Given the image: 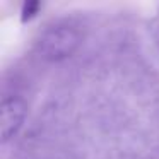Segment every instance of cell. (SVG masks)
<instances>
[{"instance_id":"277c9868","label":"cell","mask_w":159,"mask_h":159,"mask_svg":"<svg viewBox=\"0 0 159 159\" xmlns=\"http://www.w3.org/2000/svg\"><path fill=\"white\" fill-rule=\"evenodd\" d=\"M154 38H156V43L159 45V22L154 26Z\"/></svg>"},{"instance_id":"3957f363","label":"cell","mask_w":159,"mask_h":159,"mask_svg":"<svg viewBox=\"0 0 159 159\" xmlns=\"http://www.w3.org/2000/svg\"><path fill=\"white\" fill-rule=\"evenodd\" d=\"M39 7H41V4L39 2H36V0H31V2H26L24 5H22V11H21V19L22 21H29V19H33L36 14H38Z\"/></svg>"},{"instance_id":"7a4b0ae2","label":"cell","mask_w":159,"mask_h":159,"mask_svg":"<svg viewBox=\"0 0 159 159\" xmlns=\"http://www.w3.org/2000/svg\"><path fill=\"white\" fill-rule=\"evenodd\" d=\"M28 115V104L19 96H4L0 110V134L2 142H9L19 130Z\"/></svg>"},{"instance_id":"6da1fadb","label":"cell","mask_w":159,"mask_h":159,"mask_svg":"<svg viewBox=\"0 0 159 159\" xmlns=\"http://www.w3.org/2000/svg\"><path fill=\"white\" fill-rule=\"evenodd\" d=\"M82 43V31L69 21H60L46 26L36 39V50L48 62L65 60Z\"/></svg>"}]
</instances>
